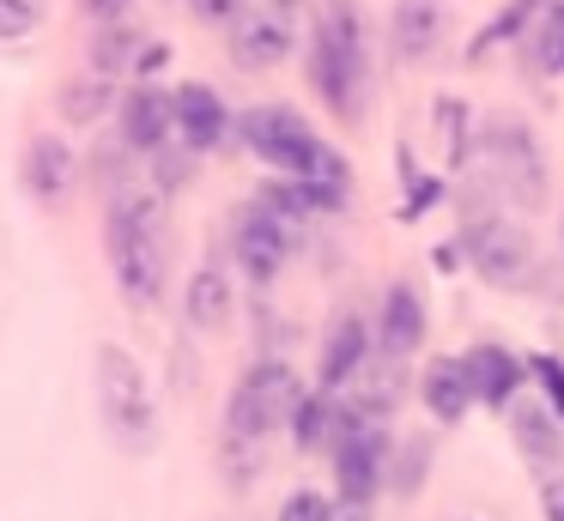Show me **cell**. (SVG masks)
Wrapping results in <instances>:
<instances>
[{
	"instance_id": "cell-36",
	"label": "cell",
	"mask_w": 564,
	"mask_h": 521,
	"mask_svg": "<svg viewBox=\"0 0 564 521\" xmlns=\"http://www.w3.org/2000/svg\"><path fill=\"white\" fill-rule=\"evenodd\" d=\"M79 7H86L91 19H98V24H116V19H122V12H128V7H134V0H79Z\"/></svg>"
},
{
	"instance_id": "cell-9",
	"label": "cell",
	"mask_w": 564,
	"mask_h": 521,
	"mask_svg": "<svg viewBox=\"0 0 564 521\" xmlns=\"http://www.w3.org/2000/svg\"><path fill=\"white\" fill-rule=\"evenodd\" d=\"M292 242H297V225H285L280 213H268L261 200L237 206V218H231V254H237V267H243L256 285H273V279L285 273Z\"/></svg>"
},
{
	"instance_id": "cell-12",
	"label": "cell",
	"mask_w": 564,
	"mask_h": 521,
	"mask_svg": "<svg viewBox=\"0 0 564 521\" xmlns=\"http://www.w3.org/2000/svg\"><path fill=\"white\" fill-rule=\"evenodd\" d=\"M462 363H467V382H474V400L486 412H510L516 400H522L528 358H522V351H510L503 339H479V346H467Z\"/></svg>"
},
{
	"instance_id": "cell-20",
	"label": "cell",
	"mask_w": 564,
	"mask_h": 521,
	"mask_svg": "<svg viewBox=\"0 0 564 521\" xmlns=\"http://www.w3.org/2000/svg\"><path fill=\"white\" fill-rule=\"evenodd\" d=\"M74 176H79V164H74V145L67 140H55V133H37L31 140V152H25V188L37 194V200H67L74 194Z\"/></svg>"
},
{
	"instance_id": "cell-23",
	"label": "cell",
	"mask_w": 564,
	"mask_h": 521,
	"mask_svg": "<svg viewBox=\"0 0 564 521\" xmlns=\"http://www.w3.org/2000/svg\"><path fill=\"white\" fill-rule=\"evenodd\" d=\"M437 467V436L431 431H401L394 436V455H389V491L394 497H419Z\"/></svg>"
},
{
	"instance_id": "cell-7",
	"label": "cell",
	"mask_w": 564,
	"mask_h": 521,
	"mask_svg": "<svg viewBox=\"0 0 564 521\" xmlns=\"http://www.w3.org/2000/svg\"><path fill=\"white\" fill-rule=\"evenodd\" d=\"M462 249H467V267H474L486 285H528V273H534V242H528V230L516 225L503 206L467 200Z\"/></svg>"
},
{
	"instance_id": "cell-15",
	"label": "cell",
	"mask_w": 564,
	"mask_h": 521,
	"mask_svg": "<svg viewBox=\"0 0 564 521\" xmlns=\"http://www.w3.org/2000/svg\"><path fill=\"white\" fill-rule=\"evenodd\" d=\"M443 12H449V0H394L389 43H394V61H401V67H425V61H437Z\"/></svg>"
},
{
	"instance_id": "cell-24",
	"label": "cell",
	"mask_w": 564,
	"mask_h": 521,
	"mask_svg": "<svg viewBox=\"0 0 564 521\" xmlns=\"http://www.w3.org/2000/svg\"><path fill=\"white\" fill-rule=\"evenodd\" d=\"M546 7H552V0H503V12H491V19L474 31V43H467L462 61H467V67H479V61H486L498 43H516V36L534 31V19H540Z\"/></svg>"
},
{
	"instance_id": "cell-21",
	"label": "cell",
	"mask_w": 564,
	"mask_h": 521,
	"mask_svg": "<svg viewBox=\"0 0 564 521\" xmlns=\"http://www.w3.org/2000/svg\"><path fill=\"white\" fill-rule=\"evenodd\" d=\"M183 315L200 334H219V327L231 322V273H225V267H195V273H188V291H183Z\"/></svg>"
},
{
	"instance_id": "cell-6",
	"label": "cell",
	"mask_w": 564,
	"mask_h": 521,
	"mask_svg": "<svg viewBox=\"0 0 564 521\" xmlns=\"http://www.w3.org/2000/svg\"><path fill=\"white\" fill-rule=\"evenodd\" d=\"M479 158H486V176L498 194H510L516 206H540L546 200V158L540 140L522 116H491L479 121Z\"/></svg>"
},
{
	"instance_id": "cell-34",
	"label": "cell",
	"mask_w": 564,
	"mask_h": 521,
	"mask_svg": "<svg viewBox=\"0 0 564 521\" xmlns=\"http://www.w3.org/2000/svg\"><path fill=\"white\" fill-rule=\"evenodd\" d=\"M540 521H564V473L540 479Z\"/></svg>"
},
{
	"instance_id": "cell-28",
	"label": "cell",
	"mask_w": 564,
	"mask_h": 521,
	"mask_svg": "<svg viewBox=\"0 0 564 521\" xmlns=\"http://www.w3.org/2000/svg\"><path fill=\"white\" fill-rule=\"evenodd\" d=\"M528 382H534L540 400L564 419V358L558 351H534V358H528Z\"/></svg>"
},
{
	"instance_id": "cell-5",
	"label": "cell",
	"mask_w": 564,
	"mask_h": 521,
	"mask_svg": "<svg viewBox=\"0 0 564 521\" xmlns=\"http://www.w3.org/2000/svg\"><path fill=\"white\" fill-rule=\"evenodd\" d=\"M98 412L122 455H152L159 448V400L147 388V370L122 346L98 351Z\"/></svg>"
},
{
	"instance_id": "cell-16",
	"label": "cell",
	"mask_w": 564,
	"mask_h": 521,
	"mask_svg": "<svg viewBox=\"0 0 564 521\" xmlns=\"http://www.w3.org/2000/svg\"><path fill=\"white\" fill-rule=\"evenodd\" d=\"M346 194L352 188H328V182H297V176H273L256 188V200L268 213H280L285 225H310V218H334L346 213Z\"/></svg>"
},
{
	"instance_id": "cell-32",
	"label": "cell",
	"mask_w": 564,
	"mask_h": 521,
	"mask_svg": "<svg viewBox=\"0 0 564 521\" xmlns=\"http://www.w3.org/2000/svg\"><path fill=\"white\" fill-rule=\"evenodd\" d=\"M280 521H334V503L322 491H292L280 503Z\"/></svg>"
},
{
	"instance_id": "cell-14",
	"label": "cell",
	"mask_w": 564,
	"mask_h": 521,
	"mask_svg": "<svg viewBox=\"0 0 564 521\" xmlns=\"http://www.w3.org/2000/svg\"><path fill=\"white\" fill-rule=\"evenodd\" d=\"M510 436H516V455H522L540 479H552V473L564 467V419L546 406V400H516L510 406Z\"/></svg>"
},
{
	"instance_id": "cell-22",
	"label": "cell",
	"mask_w": 564,
	"mask_h": 521,
	"mask_svg": "<svg viewBox=\"0 0 564 521\" xmlns=\"http://www.w3.org/2000/svg\"><path fill=\"white\" fill-rule=\"evenodd\" d=\"M340 431H346L340 394H322V388H310V400L297 406V419H292V443L304 448V455H334Z\"/></svg>"
},
{
	"instance_id": "cell-11",
	"label": "cell",
	"mask_w": 564,
	"mask_h": 521,
	"mask_svg": "<svg viewBox=\"0 0 564 521\" xmlns=\"http://www.w3.org/2000/svg\"><path fill=\"white\" fill-rule=\"evenodd\" d=\"M370 358H377V327H370L358 310H340V315L328 322V334H322L316 388H322V394H346Z\"/></svg>"
},
{
	"instance_id": "cell-29",
	"label": "cell",
	"mask_w": 564,
	"mask_h": 521,
	"mask_svg": "<svg viewBox=\"0 0 564 521\" xmlns=\"http://www.w3.org/2000/svg\"><path fill=\"white\" fill-rule=\"evenodd\" d=\"M62 109H67L74 121H91V116H104V109H110V85H104V79H79V85H67Z\"/></svg>"
},
{
	"instance_id": "cell-26",
	"label": "cell",
	"mask_w": 564,
	"mask_h": 521,
	"mask_svg": "<svg viewBox=\"0 0 564 521\" xmlns=\"http://www.w3.org/2000/svg\"><path fill=\"white\" fill-rule=\"evenodd\" d=\"M394 170H401V182H406V200L394 206V218H401V225H419V218H425L431 206L443 200V176H431V170H419L406 145L394 152Z\"/></svg>"
},
{
	"instance_id": "cell-40",
	"label": "cell",
	"mask_w": 564,
	"mask_h": 521,
	"mask_svg": "<svg viewBox=\"0 0 564 521\" xmlns=\"http://www.w3.org/2000/svg\"><path fill=\"white\" fill-rule=\"evenodd\" d=\"M455 521H474V515H455Z\"/></svg>"
},
{
	"instance_id": "cell-27",
	"label": "cell",
	"mask_w": 564,
	"mask_h": 521,
	"mask_svg": "<svg viewBox=\"0 0 564 521\" xmlns=\"http://www.w3.org/2000/svg\"><path fill=\"white\" fill-rule=\"evenodd\" d=\"M528 67L534 73H564V0L546 7L528 31Z\"/></svg>"
},
{
	"instance_id": "cell-25",
	"label": "cell",
	"mask_w": 564,
	"mask_h": 521,
	"mask_svg": "<svg viewBox=\"0 0 564 521\" xmlns=\"http://www.w3.org/2000/svg\"><path fill=\"white\" fill-rule=\"evenodd\" d=\"M431 121H437V140H443V158H449V170H467V164H474V152H479L474 109H467L462 97H437Z\"/></svg>"
},
{
	"instance_id": "cell-33",
	"label": "cell",
	"mask_w": 564,
	"mask_h": 521,
	"mask_svg": "<svg viewBox=\"0 0 564 521\" xmlns=\"http://www.w3.org/2000/svg\"><path fill=\"white\" fill-rule=\"evenodd\" d=\"M243 7H249V0H195V19L200 24H225V31H231Z\"/></svg>"
},
{
	"instance_id": "cell-19",
	"label": "cell",
	"mask_w": 564,
	"mask_h": 521,
	"mask_svg": "<svg viewBox=\"0 0 564 521\" xmlns=\"http://www.w3.org/2000/svg\"><path fill=\"white\" fill-rule=\"evenodd\" d=\"M419 400H425V412H431L437 424H462L467 412L479 406L462 358H431V363H425V376H419Z\"/></svg>"
},
{
	"instance_id": "cell-39",
	"label": "cell",
	"mask_w": 564,
	"mask_h": 521,
	"mask_svg": "<svg viewBox=\"0 0 564 521\" xmlns=\"http://www.w3.org/2000/svg\"><path fill=\"white\" fill-rule=\"evenodd\" d=\"M268 7H285V12H297V0H268Z\"/></svg>"
},
{
	"instance_id": "cell-17",
	"label": "cell",
	"mask_w": 564,
	"mask_h": 521,
	"mask_svg": "<svg viewBox=\"0 0 564 521\" xmlns=\"http://www.w3.org/2000/svg\"><path fill=\"white\" fill-rule=\"evenodd\" d=\"M171 97H176V140H183L188 152H213V145L237 128L225 97L213 91V85H176Z\"/></svg>"
},
{
	"instance_id": "cell-37",
	"label": "cell",
	"mask_w": 564,
	"mask_h": 521,
	"mask_svg": "<svg viewBox=\"0 0 564 521\" xmlns=\"http://www.w3.org/2000/svg\"><path fill=\"white\" fill-rule=\"evenodd\" d=\"M183 176H188V158H171V145H164V152H159V182H164V188H176Z\"/></svg>"
},
{
	"instance_id": "cell-8",
	"label": "cell",
	"mask_w": 564,
	"mask_h": 521,
	"mask_svg": "<svg viewBox=\"0 0 564 521\" xmlns=\"http://www.w3.org/2000/svg\"><path fill=\"white\" fill-rule=\"evenodd\" d=\"M346 406V400H340ZM389 455H394V436L389 424H370L346 406V431L334 443V485H340L346 503H377V491L389 485Z\"/></svg>"
},
{
	"instance_id": "cell-2",
	"label": "cell",
	"mask_w": 564,
	"mask_h": 521,
	"mask_svg": "<svg viewBox=\"0 0 564 521\" xmlns=\"http://www.w3.org/2000/svg\"><path fill=\"white\" fill-rule=\"evenodd\" d=\"M237 140L273 170V176H297V182H328V188H352V170L346 158L310 128L297 109L285 104H261V109H243L237 116Z\"/></svg>"
},
{
	"instance_id": "cell-10",
	"label": "cell",
	"mask_w": 564,
	"mask_h": 521,
	"mask_svg": "<svg viewBox=\"0 0 564 521\" xmlns=\"http://www.w3.org/2000/svg\"><path fill=\"white\" fill-rule=\"evenodd\" d=\"M292 43H297V12L268 7V0H249V7L237 12V24H231V61L243 73L280 67V61L292 55Z\"/></svg>"
},
{
	"instance_id": "cell-1",
	"label": "cell",
	"mask_w": 564,
	"mask_h": 521,
	"mask_svg": "<svg viewBox=\"0 0 564 521\" xmlns=\"http://www.w3.org/2000/svg\"><path fill=\"white\" fill-rule=\"evenodd\" d=\"M310 85L334 121H365L370 104V36L358 0H322L310 31Z\"/></svg>"
},
{
	"instance_id": "cell-18",
	"label": "cell",
	"mask_w": 564,
	"mask_h": 521,
	"mask_svg": "<svg viewBox=\"0 0 564 521\" xmlns=\"http://www.w3.org/2000/svg\"><path fill=\"white\" fill-rule=\"evenodd\" d=\"M176 133V97L159 85H134L122 97V140L128 152H164V140Z\"/></svg>"
},
{
	"instance_id": "cell-30",
	"label": "cell",
	"mask_w": 564,
	"mask_h": 521,
	"mask_svg": "<svg viewBox=\"0 0 564 521\" xmlns=\"http://www.w3.org/2000/svg\"><path fill=\"white\" fill-rule=\"evenodd\" d=\"M43 24V0H0V36H31Z\"/></svg>"
},
{
	"instance_id": "cell-3",
	"label": "cell",
	"mask_w": 564,
	"mask_h": 521,
	"mask_svg": "<svg viewBox=\"0 0 564 521\" xmlns=\"http://www.w3.org/2000/svg\"><path fill=\"white\" fill-rule=\"evenodd\" d=\"M104 242H110V267L116 285H122L128 303H159L164 291V200L147 188H122L110 200V225H104Z\"/></svg>"
},
{
	"instance_id": "cell-31",
	"label": "cell",
	"mask_w": 564,
	"mask_h": 521,
	"mask_svg": "<svg viewBox=\"0 0 564 521\" xmlns=\"http://www.w3.org/2000/svg\"><path fill=\"white\" fill-rule=\"evenodd\" d=\"M134 61V31H122V24H110V31L98 36V73H116Z\"/></svg>"
},
{
	"instance_id": "cell-35",
	"label": "cell",
	"mask_w": 564,
	"mask_h": 521,
	"mask_svg": "<svg viewBox=\"0 0 564 521\" xmlns=\"http://www.w3.org/2000/svg\"><path fill=\"white\" fill-rule=\"evenodd\" d=\"M431 267H437V273H455V267H467L462 237H455V242H437V249H431Z\"/></svg>"
},
{
	"instance_id": "cell-13",
	"label": "cell",
	"mask_w": 564,
	"mask_h": 521,
	"mask_svg": "<svg viewBox=\"0 0 564 521\" xmlns=\"http://www.w3.org/2000/svg\"><path fill=\"white\" fill-rule=\"evenodd\" d=\"M431 334V315H425V297H419L406 279H394L389 291H382V310H377V351L382 358H413L419 346H425Z\"/></svg>"
},
{
	"instance_id": "cell-38",
	"label": "cell",
	"mask_w": 564,
	"mask_h": 521,
	"mask_svg": "<svg viewBox=\"0 0 564 521\" xmlns=\"http://www.w3.org/2000/svg\"><path fill=\"white\" fill-rule=\"evenodd\" d=\"M334 521H370V503H346L340 497V503H334Z\"/></svg>"
},
{
	"instance_id": "cell-4",
	"label": "cell",
	"mask_w": 564,
	"mask_h": 521,
	"mask_svg": "<svg viewBox=\"0 0 564 521\" xmlns=\"http://www.w3.org/2000/svg\"><path fill=\"white\" fill-rule=\"evenodd\" d=\"M304 400H310V388L285 358L249 363V370L237 376V388H231V406H225V436L261 443V436H273V431H292V419H297Z\"/></svg>"
}]
</instances>
